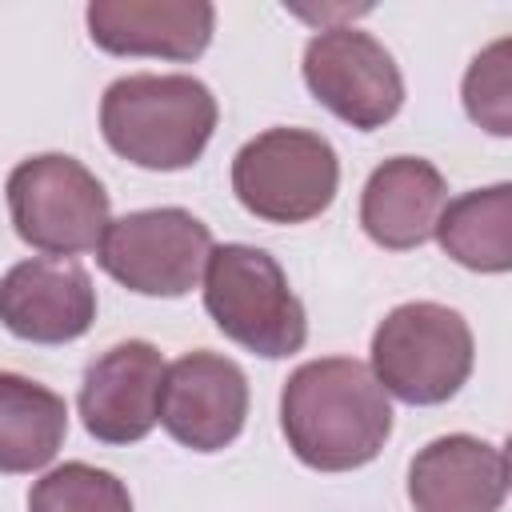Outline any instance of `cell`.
Segmentation results:
<instances>
[{
	"mask_svg": "<svg viewBox=\"0 0 512 512\" xmlns=\"http://www.w3.org/2000/svg\"><path fill=\"white\" fill-rule=\"evenodd\" d=\"M280 428L300 464L316 472H348L380 456L392 432V404L368 364L324 356L300 364L284 380Z\"/></svg>",
	"mask_w": 512,
	"mask_h": 512,
	"instance_id": "obj_1",
	"label": "cell"
},
{
	"mask_svg": "<svg viewBox=\"0 0 512 512\" xmlns=\"http://www.w3.org/2000/svg\"><path fill=\"white\" fill-rule=\"evenodd\" d=\"M212 128L216 96L196 76L136 72L112 80L100 100V132L108 148L152 172L196 164Z\"/></svg>",
	"mask_w": 512,
	"mask_h": 512,
	"instance_id": "obj_2",
	"label": "cell"
},
{
	"mask_svg": "<svg viewBox=\"0 0 512 512\" xmlns=\"http://www.w3.org/2000/svg\"><path fill=\"white\" fill-rule=\"evenodd\" d=\"M204 308L240 348L280 360L304 348L308 316L284 268L252 244H220L204 264Z\"/></svg>",
	"mask_w": 512,
	"mask_h": 512,
	"instance_id": "obj_3",
	"label": "cell"
},
{
	"mask_svg": "<svg viewBox=\"0 0 512 512\" xmlns=\"http://www.w3.org/2000/svg\"><path fill=\"white\" fill-rule=\"evenodd\" d=\"M472 372L468 320L432 300L392 308L372 332V376L404 404H444Z\"/></svg>",
	"mask_w": 512,
	"mask_h": 512,
	"instance_id": "obj_4",
	"label": "cell"
},
{
	"mask_svg": "<svg viewBox=\"0 0 512 512\" xmlns=\"http://www.w3.org/2000/svg\"><path fill=\"white\" fill-rule=\"evenodd\" d=\"M336 148L308 128H268L232 160L236 200L268 224H304L336 200Z\"/></svg>",
	"mask_w": 512,
	"mask_h": 512,
	"instance_id": "obj_5",
	"label": "cell"
},
{
	"mask_svg": "<svg viewBox=\"0 0 512 512\" xmlns=\"http://www.w3.org/2000/svg\"><path fill=\"white\" fill-rule=\"evenodd\" d=\"M4 192L16 236L44 256L64 260L92 252L108 228L104 184L64 152L20 160Z\"/></svg>",
	"mask_w": 512,
	"mask_h": 512,
	"instance_id": "obj_6",
	"label": "cell"
},
{
	"mask_svg": "<svg viewBox=\"0 0 512 512\" xmlns=\"http://www.w3.org/2000/svg\"><path fill=\"white\" fill-rule=\"evenodd\" d=\"M100 268L140 296H184L200 284L212 232L184 208H144L108 220Z\"/></svg>",
	"mask_w": 512,
	"mask_h": 512,
	"instance_id": "obj_7",
	"label": "cell"
},
{
	"mask_svg": "<svg viewBox=\"0 0 512 512\" xmlns=\"http://www.w3.org/2000/svg\"><path fill=\"white\" fill-rule=\"evenodd\" d=\"M308 92L344 124L384 128L404 104V80L392 52L360 28H320L304 48Z\"/></svg>",
	"mask_w": 512,
	"mask_h": 512,
	"instance_id": "obj_8",
	"label": "cell"
},
{
	"mask_svg": "<svg viewBox=\"0 0 512 512\" xmlns=\"http://www.w3.org/2000/svg\"><path fill=\"white\" fill-rule=\"evenodd\" d=\"M248 380L236 360L216 352H184L164 368L160 424L192 452H220L244 432Z\"/></svg>",
	"mask_w": 512,
	"mask_h": 512,
	"instance_id": "obj_9",
	"label": "cell"
},
{
	"mask_svg": "<svg viewBox=\"0 0 512 512\" xmlns=\"http://www.w3.org/2000/svg\"><path fill=\"white\" fill-rule=\"evenodd\" d=\"M164 360L148 340H124L96 356L80 384V420L100 444H136L160 420Z\"/></svg>",
	"mask_w": 512,
	"mask_h": 512,
	"instance_id": "obj_10",
	"label": "cell"
},
{
	"mask_svg": "<svg viewBox=\"0 0 512 512\" xmlns=\"http://www.w3.org/2000/svg\"><path fill=\"white\" fill-rule=\"evenodd\" d=\"M96 320V288L76 260L32 256L0 280V324L32 344L80 340Z\"/></svg>",
	"mask_w": 512,
	"mask_h": 512,
	"instance_id": "obj_11",
	"label": "cell"
},
{
	"mask_svg": "<svg viewBox=\"0 0 512 512\" xmlns=\"http://www.w3.org/2000/svg\"><path fill=\"white\" fill-rule=\"evenodd\" d=\"M84 16L96 48L160 60H196L216 24V8L204 0H92Z\"/></svg>",
	"mask_w": 512,
	"mask_h": 512,
	"instance_id": "obj_12",
	"label": "cell"
},
{
	"mask_svg": "<svg viewBox=\"0 0 512 512\" xmlns=\"http://www.w3.org/2000/svg\"><path fill=\"white\" fill-rule=\"evenodd\" d=\"M508 492V456L476 436H440L408 464L416 512H496Z\"/></svg>",
	"mask_w": 512,
	"mask_h": 512,
	"instance_id": "obj_13",
	"label": "cell"
},
{
	"mask_svg": "<svg viewBox=\"0 0 512 512\" xmlns=\"http://www.w3.org/2000/svg\"><path fill=\"white\" fill-rule=\"evenodd\" d=\"M444 204H448V188L436 164L420 156H392L364 184L360 224L380 248L408 252L432 240Z\"/></svg>",
	"mask_w": 512,
	"mask_h": 512,
	"instance_id": "obj_14",
	"label": "cell"
},
{
	"mask_svg": "<svg viewBox=\"0 0 512 512\" xmlns=\"http://www.w3.org/2000/svg\"><path fill=\"white\" fill-rule=\"evenodd\" d=\"M68 432V404L16 372H0V472L44 468Z\"/></svg>",
	"mask_w": 512,
	"mask_h": 512,
	"instance_id": "obj_15",
	"label": "cell"
},
{
	"mask_svg": "<svg viewBox=\"0 0 512 512\" xmlns=\"http://www.w3.org/2000/svg\"><path fill=\"white\" fill-rule=\"evenodd\" d=\"M440 248L472 272L512 268V184L464 192L444 204L436 232Z\"/></svg>",
	"mask_w": 512,
	"mask_h": 512,
	"instance_id": "obj_16",
	"label": "cell"
},
{
	"mask_svg": "<svg viewBox=\"0 0 512 512\" xmlns=\"http://www.w3.org/2000/svg\"><path fill=\"white\" fill-rule=\"evenodd\" d=\"M28 512H132V496L112 472L72 460L32 484Z\"/></svg>",
	"mask_w": 512,
	"mask_h": 512,
	"instance_id": "obj_17",
	"label": "cell"
},
{
	"mask_svg": "<svg viewBox=\"0 0 512 512\" xmlns=\"http://www.w3.org/2000/svg\"><path fill=\"white\" fill-rule=\"evenodd\" d=\"M464 108L492 136H508L512 132V64H508V40H496L492 48H484L472 60V68L464 72Z\"/></svg>",
	"mask_w": 512,
	"mask_h": 512,
	"instance_id": "obj_18",
	"label": "cell"
}]
</instances>
